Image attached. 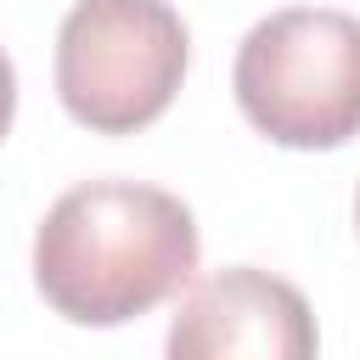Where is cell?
<instances>
[{"label":"cell","instance_id":"1","mask_svg":"<svg viewBox=\"0 0 360 360\" xmlns=\"http://www.w3.org/2000/svg\"><path fill=\"white\" fill-rule=\"evenodd\" d=\"M191 208L141 180H84L34 231V287L73 326H124L197 276Z\"/></svg>","mask_w":360,"mask_h":360},{"label":"cell","instance_id":"2","mask_svg":"<svg viewBox=\"0 0 360 360\" xmlns=\"http://www.w3.org/2000/svg\"><path fill=\"white\" fill-rule=\"evenodd\" d=\"M242 118L287 152H332L360 135V17L287 6L248 28L231 62Z\"/></svg>","mask_w":360,"mask_h":360},{"label":"cell","instance_id":"3","mask_svg":"<svg viewBox=\"0 0 360 360\" xmlns=\"http://www.w3.org/2000/svg\"><path fill=\"white\" fill-rule=\"evenodd\" d=\"M191 34L169 0H73L56 28V96L90 135H135L169 112Z\"/></svg>","mask_w":360,"mask_h":360},{"label":"cell","instance_id":"4","mask_svg":"<svg viewBox=\"0 0 360 360\" xmlns=\"http://www.w3.org/2000/svg\"><path fill=\"white\" fill-rule=\"evenodd\" d=\"M321 332L309 298L259 270V264H231L202 276L163 338V360H315Z\"/></svg>","mask_w":360,"mask_h":360},{"label":"cell","instance_id":"5","mask_svg":"<svg viewBox=\"0 0 360 360\" xmlns=\"http://www.w3.org/2000/svg\"><path fill=\"white\" fill-rule=\"evenodd\" d=\"M11 118H17V73H11V56L0 51V141L11 135Z\"/></svg>","mask_w":360,"mask_h":360},{"label":"cell","instance_id":"6","mask_svg":"<svg viewBox=\"0 0 360 360\" xmlns=\"http://www.w3.org/2000/svg\"><path fill=\"white\" fill-rule=\"evenodd\" d=\"M354 225H360V197H354Z\"/></svg>","mask_w":360,"mask_h":360}]
</instances>
